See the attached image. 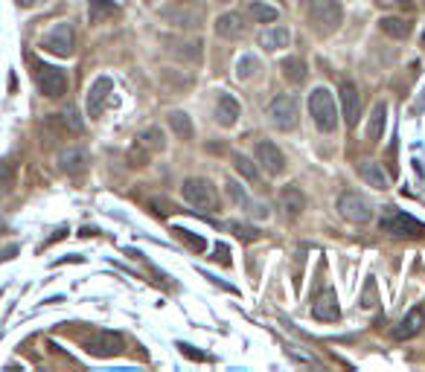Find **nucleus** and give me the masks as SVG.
Returning a JSON list of instances; mask_svg holds the SVG:
<instances>
[{
    "label": "nucleus",
    "mask_w": 425,
    "mask_h": 372,
    "mask_svg": "<svg viewBox=\"0 0 425 372\" xmlns=\"http://www.w3.org/2000/svg\"><path fill=\"white\" fill-rule=\"evenodd\" d=\"M58 169H62L65 175H82V172L88 169L84 148H65V152L58 154Z\"/></svg>",
    "instance_id": "obj_17"
},
{
    "label": "nucleus",
    "mask_w": 425,
    "mask_h": 372,
    "mask_svg": "<svg viewBox=\"0 0 425 372\" xmlns=\"http://www.w3.org/2000/svg\"><path fill=\"white\" fill-rule=\"evenodd\" d=\"M172 233L178 235V239H184V242H187V247H189V251H196V253H201V251H204V247H207V242H204V239H201V235H196V233H189V230H184V227H175Z\"/></svg>",
    "instance_id": "obj_32"
},
{
    "label": "nucleus",
    "mask_w": 425,
    "mask_h": 372,
    "mask_svg": "<svg viewBox=\"0 0 425 372\" xmlns=\"http://www.w3.org/2000/svg\"><path fill=\"white\" fill-rule=\"evenodd\" d=\"M341 114H344V122L349 128L358 126V114H361V96H358V88L356 84H341Z\"/></svg>",
    "instance_id": "obj_13"
},
{
    "label": "nucleus",
    "mask_w": 425,
    "mask_h": 372,
    "mask_svg": "<svg viewBox=\"0 0 425 372\" xmlns=\"http://www.w3.org/2000/svg\"><path fill=\"white\" fill-rule=\"evenodd\" d=\"M288 41H291L288 27H271V30H265V32L260 35V44L268 49V53H277V49L288 47Z\"/></svg>",
    "instance_id": "obj_24"
},
{
    "label": "nucleus",
    "mask_w": 425,
    "mask_h": 372,
    "mask_svg": "<svg viewBox=\"0 0 425 372\" xmlns=\"http://www.w3.org/2000/svg\"><path fill=\"white\" fill-rule=\"evenodd\" d=\"M178 349L184 352L187 358H196V361H207V355H204V352H198V349H192L189 343H178Z\"/></svg>",
    "instance_id": "obj_37"
},
{
    "label": "nucleus",
    "mask_w": 425,
    "mask_h": 372,
    "mask_svg": "<svg viewBox=\"0 0 425 372\" xmlns=\"http://www.w3.org/2000/svg\"><path fill=\"white\" fill-rule=\"evenodd\" d=\"M422 326H425V305H414V308H411V312L396 323L393 338H396V340H411V338H417V334L422 332Z\"/></svg>",
    "instance_id": "obj_11"
},
{
    "label": "nucleus",
    "mask_w": 425,
    "mask_h": 372,
    "mask_svg": "<svg viewBox=\"0 0 425 372\" xmlns=\"http://www.w3.org/2000/svg\"><path fill=\"white\" fill-rule=\"evenodd\" d=\"M169 128H172L175 137H178V140H184V143H189L192 137H196L192 119L184 114V111H172V114H169Z\"/></svg>",
    "instance_id": "obj_25"
},
{
    "label": "nucleus",
    "mask_w": 425,
    "mask_h": 372,
    "mask_svg": "<svg viewBox=\"0 0 425 372\" xmlns=\"http://www.w3.org/2000/svg\"><path fill=\"white\" fill-rule=\"evenodd\" d=\"M35 84L47 99H62L67 93V76L65 70L53 65H35Z\"/></svg>",
    "instance_id": "obj_7"
},
{
    "label": "nucleus",
    "mask_w": 425,
    "mask_h": 372,
    "mask_svg": "<svg viewBox=\"0 0 425 372\" xmlns=\"http://www.w3.org/2000/svg\"><path fill=\"white\" fill-rule=\"evenodd\" d=\"M201 47H204L201 41H187V44L178 47V56L187 58L189 65H198V61H201Z\"/></svg>",
    "instance_id": "obj_33"
},
{
    "label": "nucleus",
    "mask_w": 425,
    "mask_h": 372,
    "mask_svg": "<svg viewBox=\"0 0 425 372\" xmlns=\"http://www.w3.org/2000/svg\"><path fill=\"white\" fill-rule=\"evenodd\" d=\"M233 169H236L248 183L260 186V169H257V163H253V160H248L245 154H233Z\"/></svg>",
    "instance_id": "obj_27"
},
{
    "label": "nucleus",
    "mask_w": 425,
    "mask_h": 372,
    "mask_svg": "<svg viewBox=\"0 0 425 372\" xmlns=\"http://www.w3.org/2000/svg\"><path fill=\"white\" fill-rule=\"evenodd\" d=\"M306 21L309 27L318 32V35H332L341 30L344 23V6L341 0H309L306 3Z\"/></svg>",
    "instance_id": "obj_1"
},
{
    "label": "nucleus",
    "mask_w": 425,
    "mask_h": 372,
    "mask_svg": "<svg viewBox=\"0 0 425 372\" xmlns=\"http://www.w3.org/2000/svg\"><path fill=\"white\" fill-rule=\"evenodd\" d=\"M260 73V61H257V56H242L239 61H236V79L239 82H248V79H253Z\"/></svg>",
    "instance_id": "obj_28"
},
{
    "label": "nucleus",
    "mask_w": 425,
    "mask_h": 372,
    "mask_svg": "<svg viewBox=\"0 0 425 372\" xmlns=\"http://www.w3.org/2000/svg\"><path fill=\"white\" fill-rule=\"evenodd\" d=\"M280 73H283V79H286L288 84H295V88L309 79V67H306V61L297 58V56L283 58V61H280Z\"/></svg>",
    "instance_id": "obj_18"
},
{
    "label": "nucleus",
    "mask_w": 425,
    "mask_h": 372,
    "mask_svg": "<svg viewBox=\"0 0 425 372\" xmlns=\"http://www.w3.org/2000/svg\"><path fill=\"white\" fill-rule=\"evenodd\" d=\"M242 114V108L236 102V96H230V93H222L218 96V102H216V122L218 126H225V128H233L236 126V119Z\"/></svg>",
    "instance_id": "obj_16"
},
{
    "label": "nucleus",
    "mask_w": 425,
    "mask_h": 372,
    "mask_svg": "<svg viewBox=\"0 0 425 372\" xmlns=\"http://www.w3.org/2000/svg\"><path fill=\"white\" fill-rule=\"evenodd\" d=\"M248 15L257 23H271V21H277V9L268 6V3H260V0H253V3H248Z\"/></svg>",
    "instance_id": "obj_29"
},
{
    "label": "nucleus",
    "mask_w": 425,
    "mask_h": 372,
    "mask_svg": "<svg viewBox=\"0 0 425 372\" xmlns=\"http://www.w3.org/2000/svg\"><path fill=\"white\" fill-rule=\"evenodd\" d=\"M280 207H283V213L288 218H300L303 209H306V195H303L297 186H286V189L280 192Z\"/></svg>",
    "instance_id": "obj_19"
},
{
    "label": "nucleus",
    "mask_w": 425,
    "mask_h": 372,
    "mask_svg": "<svg viewBox=\"0 0 425 372\" xmlns=\"http://www.w3.org/2000/svg\"><path fill=\"white\" fill-rule=\"evenodd\" d=\"M227 195L233 198V201L239 204V207H245L248 213H253V216H260V218H268V209L265 207H260V204H253L251 198H248V192L242 189V186L236 183V181H227Z\"/></svg>",
    "instance_id": "obj_23"
},
{
    "label": "nucleus",
    "mask_w": 425,
    "mask_h": 372,
    "mask_svg": "<svg viewBox=\"0 0 425 372\" xmlns=\"http://www.w3.org/2000/svg\"><path fill=\"white\" fill-rule=\"evenodd\" d=\"M126 349V340H123V334H117V332H93L88 340H84V352L93 355V358H117V355H123Z\"/></svg>",
    "instance_id": "obj_6"
},
{
    "label": "nucleus",
    "mask_w": 425,
    "mask_h": 372,
    "mask_svg": "<svg viewBox=\"0 0 425 372\" xmlns=\"http://www.w3.org/2000/svg\"><path fill=\"white\" fill-rule=\"evenodd\" d=\"M213 30H216L218 38L236 41V38H242V35H245V18H242L239 12H225V15L213 23Z\"/></svg>",
    "instance_id": "obj_14"
},
{
    "label": "nucleus",
    "mask_w": 425,
    "mask_h": 372,
    "mask_svg": "<svg viewBox=\"0 0 425 372\" xmlns=\"http://www.w3.org/2000/svg\"><path fill=\"white\" fill-rule=\"evenodd\" d=\"M309 114H312V122L321 131H335V126H338V111H335L332 93L326 91V88H314L309 93Z\"/></svg>",
    "instance_id": "obj_4"
},
{
    "label": "nucleus",
    "mask_w": 425,
    "mask_h": 372,
    "mask_svg": "<svg viewBox=\"0 0 425 372\" xmlns=\"http://www.w3.org/2000/svg\"><path fill=\"white\" fill-rule=\"evenodd\" d=\"M379 30L387 35V38H396V41H402V38H408L411 35V23L405 21V18H382L379 21Z\"/></svg>",
    "instance_id": "obj_26"
},
{
    "label": "nucleus",
    "mask_w": 425,
    "mask_h": 372,
    "mask_svg": "<svg viewBox=\"0 0 425 372\" xmlns=\"http://www.w3.org/2000/svg\"><path fill=\"white\" fill-rule=\"evenodd\" d=\"M384 126H387V105L384 102H376L373 105V114L367 119V143H379L382 134H384Z\"/></svg>",
    "instance_id": "obj_21"
},
{
    "label": "nucleus",
    "mask_w": 425,
    "mask_h": 372,
    "mask_svg": "<svg viewBox=\"0 0 425 372\" xmlns=\"http://www.w3.org/2000/svg\"><path fill=\"white\" fill-rule=\"evenodd\" d=\"M137 140L146 148H149V152H163V148H166V140H163V131L161 128H146Z\"/></svg>",
    "instance_id": "obj_30"
},
{
    "label": "nucleus",
    "mask_w": 425,
    "mask_h": 372,
    "mask_svg": "<svg viewBox=\"0 0 425 372\" xmlns=\"http://www.w3.org/2000/svg\"><path fill=\"white\" fill-rule=\"evenodd\" d=\"M379 9H396V12H414V0H373Z\"/></svg>",
    "instance_id": "obj_36"
},
{
    "label": "nucleus",
    "mask_w": 425,
    "mask_h": 372,
    "mask_svg": "<svg viewBox=\"0 0 425 372\" xmlns=\"http://www.w3.org/2000/svg\"><path fill=\"white\" fill-rule=\"evenodd\" d=\"M38 3H44V0H18L21 9H32V6H38Z\"/></svg>",
    "instance_id": "obj_39"
},
{
    "label": "nucleus",
    "mask_w": 425,
    "mask_h": 372,
    "mask_svg": "<svg viewBox=\"0 0 425 372\" xmlns=\"http://www.w3.org/2000/svg\"><path fill=\"white\" fill-rule=\"evenodd\" d=\"M111 91H114V82L108 79V76H100L93 84H91V93H88V117H100L102 114V108H105V102H108V96H111Z\"/></svg>",
    "instance_id": "obj_15"
},
{
    "label": "nucleus",
    "mask_w": 425,
    "mask_h": 372,
    "mask_svg": "<svg viewBox=\"0 0 425 372\" xmlns=\"http://www.w3.org/2000/svg\"><path fill=\"white\" fill-rule=\"evenodd\" d=\"M297 99L295 96H288V93H280V96H274L271 99V105H268V119H271V126L277 131H291V128H297Z\"/></svg>",
    "instance_id": "obj_5"
},
{
    "label": "nucleus",
    "mask_w": 425,
    "mask_h": 372,
    "mask_svg": "<svg viewBox=\"0 0 425 372\" xmlns=\"http://www.w3.org/2000/svg\"><path fill=\"white\" fill-rule=\"evenodd\" d=\"M149 157H152V152H149V148H146L140 140L128 148V166H131V169L146 166V163H149Z\"/></svg>",
    "instance_id": "obj_31"
},
{
    "label": "nucleus",
    "mask_w": 425,
    "mask_h": 372,
    "mask_svg": "<svg viewBox=\"0 0 425 372\" xmlns=\"http://www.w3.org/2000/svg\"><path fill=\"white\" fill-rule=\"evenodd\" d=\"M376 303H379V291H376V279L370 277L367 282H364V291H361V308H376Z\"/></svg>",
    "instance_id": "obj_34"
},
{
    "label": "nucleus",
    "mask_w": 425,
    "mask_h": 372,
    "mask_svg": "<svg viewBox=\"0 0 425 372\" xmlns=\"http://www.w3.org/2000/svg\"><path fill=\"white\" fill-rule=\"evenodd\" d=\"M312 314L318 320H323V323H335V320L341 317V305H338V297H335L332 288H326V291H321L318 297H314Z\"/></svg>",
    "instance_id": "obj_12"
},
{
    "label": "nucleus",
    "mask_w": 425,
    "mask_h": 372,
    "mask_svg": "<svg viewBox=\"0 0 425 372\" xmlns=\"http://www.w3.org/2000/svg\"><path fill=\"white\" fill-rule=\"evenodd\" d=\"M88 18L91 23H108L119 18V6L114 0H88Z\"/></svg>",
    "instance_id": "obj_20"
},
{
    "label": "nucleus",
    "mask_w": 425,
    "mask_h": 372,
    "mask_svg": "<svg viewBox=\"0 0 425 372\" xmlns=\"http://www.w3.org/2000/svg\"><path fill=\"white\" fill-rule=\"evenodd\" d=\"M338 213H341L344 221H349V224H367V221L373 218V207L364 195L358 192H344L341 201H338Z\"/></svg>",
    "instance_id": "obj_9"
},
{
    "label": "nucleus",
    "mask_w": 425,
    "mask_h": 372,
    "mask_svg": "<svg viewBox=\"0 0 425 372\" xmlns=\"http://www.w3.org/2000/svg\"><path fill=\"white\" fill-rule=\"evenodd\" d=\"M181 192H184V201L189 207L201 209V213H216L218 209V189L207 178H187Z\"/></svg>",
    "instance_id": "obj_3"
},
{
    "label": "nucleus",
    "mask_w": 425,
    "mask_h": 372,
    "mask_svg": "<svg viewBox=\"0 0 425 372\" xmlns=\"http://www.w3.org/2000/svg\"><path fill=\"white\" fill-rule=\"evenodd\" d=\"M230 230H233V235H236V239H242V242H257V239H262V233L257 227H251V224H230Z\"/></svg>",
    "instance_id": "obj_35"
},
{
    "label": "nucleus",
    "mask_w": 425,
    "mask_h": 372,
    "mask_svg": "<svg viewBox=\"0 0 425 372\" xmlns=\"http://www.w3.org/2000/svg\"><path fill=\"white\" fill-rule=\"evenodd\" d=\"M218 3H230V0H218Z\"/></svg>",
    "instance_id": "obj_40"
},
{
    "label": "nucleus",
    "mask_w": 425,
    "mask_h": 372,
    "mask_svg": "<svg viewBox=\"0 0 425 372\" xmlns=\"http://www.w3.org/2000/svg\"><path fill=\"white\" fill-rule=\"evenodd\" d=\"M379 230L396 235V239H422L425 235L422 221H417L414 216H408V213H402V209H396V207H384V213L379 218Z\"/></svg>",
    "instance_id": "obj_2"
},
{
    "label": "nucleus",
    "mask_w": 425,
    "mask_h": 372,
    "mask_svg": "<svg viewBox=\"0 0 425 372\" xmlns=\"http://www.w3.org/2000/svg\"><path fill=\"white\" fill-rule=\"evenodd\" d=\"M41 47L47 49V53L58 56V58H70L73 56V47H76V35H73V27H70L67 21L56 23V27L41 38Z\"/></svg>",
    "instance_id": "obj_8"
},
{
    "label": "nucleus",
    "mask_w": 425,
    "mask_h": 372,
    "mask_svg": "<svg viewBox=\"0 0 425 372\" xmlns=\"http://www.w3.org/2000/svg\"><path fill=\"white\" fill-rule=\"evenodd\" d=\"M253 154H257V163L268 172V175H283V172H286V157H283V152L274 143H268V140L257 143Z\"/></svg>",
    "instance_id": "obj_10"
},
{
    "label": "nucleus",
    "mask_w": 425,
    "mask_h": 372,
    "mask_svg": "<svg viewBox=\"0 0 425 372\" xmlns=\"http://www.w3.org/2000/svg\"><path fill=\"white\" fill-rule=\"evenodd\" d=\"M358 175L364 178V183L367 186H373V189H387L391 186V178L384 175V169H382V163H376V160H370V163H364L361 169H358Z\"/></svg>",
    "instance_id": "obj_22"
},
{
    "label": "nucleus",
    "mask_w": 425,
    "mask_h": 372,
    "mask_svg": "<svg viewBox=\"0 0 425 372\" xmlns=\"http://www.w3.org/2000/svg\"><path fill=\"white\" fill-rule=\"evenodd\" d=\"M216 262H222V265H230V251H227V247L225 244H216Z\"/></svg>",
    "instance_id": "obj_38"
}]
</instances>
